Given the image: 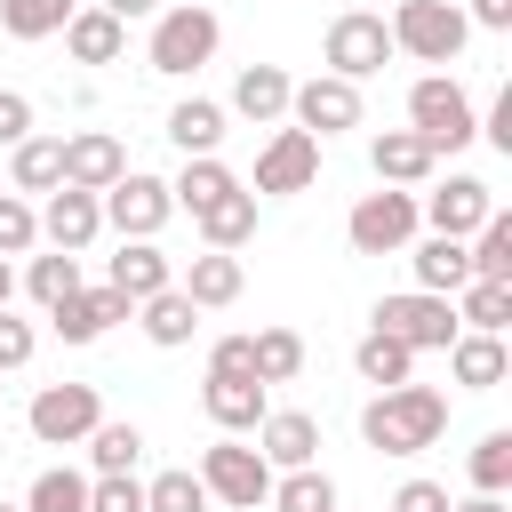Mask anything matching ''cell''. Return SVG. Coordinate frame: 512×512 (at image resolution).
Instances as JSON below:
<instances>
[{
	"instance_id": "42",
	"label": "cell",
	"mask_w": 512,
	"mask_h": 512,
	"mask_svg": "<svg viewBox=\"0 0 512 512\" xmlns=\"http://www.w3.org/2000/svg\"><path fill=\"white\" fill-rule=\"evenodd\" d=\"M88 512H144V480L136 472H96L88 480Z\"/></svg>"
},
{
	"instance_id": "47",
	"label": "cell",
	"mask_w": 512,
	"mask_h": 512,
	"mask_svg": "<svg viewBox=\"0 0 512 512\" xmlns=\"http://www.w3.org/2000/svg\"><path fill=\"white\" fill-rule=\"evenodd\" d=\"M464 24H480V32H512V0H472Z\"/></svg>"
},
{
	"instance_id": "12",
	"label": "cell",
	"mask_w": 512,
	"mask_h": 512,
	"mask_svg": "<svg viewBox=\"0 0 512 512\" xmlns=\"http://www.w3.org/2000/svg\"><path fill=\"white\" fill-rule=\"evenodd\" d=\"M288 112H296V128H304V136H344V128H360V80L312 72V80H296V88H288Z\"/></svg>"
},
{
	"instance_id": "10",
	"label": "cell",
	"mask_w": 512,
	"mask_h": 512,
	"mask_svg": "<svg viewBox=\"0 0 512 512\" xmlns=\"http://www.w3.org/2000/svg\"><path fill=\"white\" fill-rule=\"evenodd\" d=\"M384 64H392L384 16H376V8H344V16L328 24V72H336V80H368V72H384Z\"/></svg>"
},
{
	"instance_id": "38",
	"label": "cell",
	"mask_w": 512,
	"mask_h": 512,
	"mask_svg": "<svg viewBox=\"0 0 512 512\" xmlns=\"http://www.w3.org/2000/svg\"><path fill=\"white\" fill-rule=\"evenodd\" d=\"M24 288H32V304L48 312V304H64V296H72V288H88V280H80V256H64V248H56V256H32Z\"/></svg>"
},
{
	"instance_id": "50",
	"label": "cell",
	"mask_w": 512,
	"mask_h": 512,
	"mask_svg": "<svg viewBox=\"0 0 512 512\" xmlns=\"http://www.w3.org/2000/svg\"><path fill=\"white\" fill-rule=\"evenodd\" d=\"M8 296H16V264L0 256V304H8Z\"/></svg>"
},
{
	"instance_id": "25",
	"label": "cell",
	"mask_w": 512,
	"mask_h": 512,
	"mask_svg": "<svg viewBox=\"0 0 512 512\" xmlns=\"http://www.w3.org/2000/svg\"><path fill=\"white\" fill-rule=\"evenodd\" d=\"M136 320H144V336H152L160 352H176V344H192V328H200V304H192V296L168 280L160 296H144V304H136Z\"/></svg>"
},
{
	"instance_id": "40",
	"label": "cell",
	"mask_w": 512,
	"mask_h": 512,
	"mask_svg": "<svg viewBox=\"0 0 512 512\" xmlns=\"http://www.w3.org/2000/svg\"><path fill=\"white\" fill-rule=\"evenodd\" d=\"M472 488H480V496H504V488H512V432H480V448H472Z\"/></svg>"
},
{
	"instance_id": "4",
	"label": "cell",
	"mask_w": 512,
	"mask_h": 512,
	"mask_svg": "<svg viewBox=\"0 0 512 512\" xmlns=\"http://www.w3.org/2000/svg\"><path fill=\"white\" fill-rule=\"evenodd\" d=\"M408 128H416L432 152H464V144L480 136V112H472L464 80H448V72H424V80L408 88Z\"/></svg>"
},
{
	"instance_id": "36",
	"label": "cell",
	"mask_w": 512,
	"mask_h": 512,
	"mask_svg": "<svg viewBox=\"0 0 512 512\" xmlns=\"http://www.w3.org/2000/svg\"><path fill=\"white\" fill-rule=\"evenodd\" d=\"M24 512H88V472H72V464H48V472L24 488Z\"/></svg>"
},
{
	"instance_id": "24",
	"label": "cell",
	"mask_w": 512,
	"mask_h": 512,
	"mask_svg": "<svg viewBox=\"0 0 512 512\" xmlns=\"http://www.w3.org/2000/svg\"><path fill=\"white\" fill-rule=\"evenodd\" d=\"M288 88H296V80H288L280 64H248V72L232 80V112L256 120V128H272V120L288 112Z\"/></svg>"
},
{
	"instance_id": "26",
	"label": "cell",
	"mask_w": 512,
	"mask_h": 512,
	"mask_svg": "<svg viewBox=\"0 0 512 512\" xmlns=\"http://www.w3.org/2000/svg\"><path fill=\"white\" fill-rule=\"evenodd\" d=\"M8 184H16V192H56V184H64V136H24V144H8Z\"/></svg>"
},
{
	"instance_id": "46",
	"label": "cell",
	"mask_w": 512,
	"mask_h": 512,
	"mask_svg": "<svg viewBox=\"0 0 512 512\" xmlns=\"http://www.w3.org/2000/svg\"><path fill=\"white\" fill-rule=\"evenodd\" d=\"M480 136H488L496 152H512V88H504V96L488 104V120H480Z\"/></svg>"
},
{
	"instance_id": "11",
	"label": "cell",
	"mask_w": 512,
	"mask_h": 512,
	"mask_svg": "<svg viewBox=\"0 0 512 512\" xmlns=\"http://www.w3.org/2000/svg\"><path fill=\"white\" fill-rule=\"evenodd\" d=\"M312 176H320V136H304V128H272V144L256 152V200H288V192H312Z\"/></svg>"
},
{
	"instance_id": "35",
	"label": "cell",
	"mask_w": 512,
	"mask_h": 512,
	"mask_svg": "<svg viewBox=\"0 0 512 512\" xmlns=\"http://www.w3.org/2000/svg\"><path fill=\"white\" fill-rule=\"evenodd\" d=\"M72 8L80 0H0V32L8 40H48V32L72 24Z\"/></svg>"
},
{
	"instance_id": "15",
	"label": "cell",
	"mask_w": 512,
	"mask_h": 512,
	"mask_svg": "<svg viewBox=\"0 0 512 512\" xmlns=\"http://www.w3.org/2000/svg\"><path fill=\"white\" fill-rule=\"evenodd\" d=\"M128 312H136V304H128L120 288H72L64 304H48V328H56L64 344H96V336H104L112 320H128Z\"/></svg>"
},
{
	"instance_id": "18",
	"label": "cell",
	"mask_w": 512,
	"mask_h": 512,
	"mask_svg": "<svg viewBox=\"0 0 512 512\" xmlns=\"http://www.w3.org/2000/svg\"><path fill=\"white\" fill-rule=\"evenodd\" d=\"M168 280H176V256H160V240H120V256L104 264V288H120L128 304L160 296Z\"/></svg>"
},
{
	"instance_id": "31",
	"label": "cell",
	"mask_w": 512,
	"mask_h": 512,
	"mask_svg": "<svg viewBox=\"0 0 512 512\" xmlns=\"http://www.w3.org/2000/svg\"><path fill=\"white\" fill-rule=\"evenodd\" d=\"M232 184H240V176H232V168H224V160H216V152H192V160H184V168H176V184H168V200H176V208H192V216H200V208H208V200H224V192H232Z\"/></svg>"
},
{
	"instance_id": "9",
	"label": "cell",
	"mask_w": 512,
	"mask_h": 512,
	"mask_svg": "<svg viewBox=\"0 0 512 512\" xmlns=\"http://www.w3.org/2000/svg\"><path fill=\"white\" fill-rule=\"evenodd\" d=\"M24 424H32L40 448H80L104 424V400H96V384H40L32 408H24Z\"/></svg>"
},
{
	"instance_id": "7",
	"label": "cell",
	"mask_w": 512,
	"mask_h": 512,
	"mask_svg": "<svg viewBox=\"0 0 512 512\" xmlns=\"http://www.w3.org/2000/svg\"><path fill=\"white\" fill-rule=\"evenodd\" d=\"M416 192H400V184H384V192H360L352 200V216H344V240L360 248V256H400L408 240H416Z\"/></svg>"
},
{
	"instance_id": "32",
	"label": "cell",
	"mask_w": 512,
	"mask_h": 512,
	"mask_svg": "<svg viewBox=\"0 0 512 512\" xmlns=\"http://www.w3.org/2000/svg\"><path fill=\"white\" fill-rule=\"evenodd\" d=\"M272 512H336V480L320 464H296V472H272Z\"/></svg>"
},
{
	"instance_id": "6",
	"label": "cell",
	"mask_w": 512,
	"mask_h": 512,
	"mask_svg": "<svg viewBox=\"0 0 512 512\" xmlns=\"http://www.w3.org/2000/svg\"><path fill=\"white\" fill-rule=\"evenodd\" d=\"M96 208H104V224H112L120 240H160V224L176 216L168 176H144V168H120V176L96 192Z\"/></svg>"
},
{
	"instance_id": "29",
	"label": "cell",
	"mask_w": 512,
	"mask_h": 512,
	"mask_svg": "<svg viewBox=\"0 0 512 512\" xmlns=\"http://www.w3.org/2000/svg\"><path fill=\"white\" fill-rule=\"evenodd\" d=\"M352 368H360V384H376V392H384V384H408V376H416V352H408L400 336L368 328V336L352 344Z\"/></svg>"
},
{
	"instance_id": "44",
	"label": "cell",
	"mask_w": 512,
	"mask_h": 512,
	"mask_svg": "<svg viewBox=\"0 0 512 512\" xmlns=\"http://www.w3.org/2000/svg\"><path fill=\"white\" fill-rule=\"evenodd\" d=\"M448 504H456V496H448L440 480H400V488H392V512H448Z\"/></svg>"
},
{
	"instance_id": "16",
	"label": "cell",
	"mask_w": 512,
	"mask_h": 512,
	"mask_svg": "<svg viewBox=\"0 0 512 512\" xmlns=\"http://www.w3.org/2000/svg\"><path fill=\"white\" fill-rule=\"evenodd\" d=\"M256 448H264V464H272V472L320 464V416H304V408H264V424H256Z\"/></svg>"
},
{
	"instance_id": "20",
	"label": "cell",
	"mask_w": 512,
	"mask_h": 512,
	"mask_svg": "<svg viewBox=\"0 0 512 512\" xmlns=\"http://www.w3.org/2000/svg\"><path fill=\"white\" fill-rule=\"evenodd\" d=\"M448 376H456L464 392H496V384L512 376L504 336H488V328H456V344H448Z\"/></svg>"
},
{
	"instance_id": "45",
	"label": "cell",
	"mask_w": 512,
	"mask_h": 512,
	"mask_svg": "<svg viewBox=\"0 0 512 512\" xmlns=\"http://www.w3.org/2000/svg\"><path fill=\"white\" fill-rule=\"evenodd\" d=\"M24 136H32V96L0 88V144H24Z\"/></svg>"
},
{
	"instance_id": "37",
	"label": "cell",
	"mask_w": 512,
	"mask_h": 512,
	"mask_svg": "<svg viewBox=\"0 0 512 512\" xmlns=\"http://www.w3.org/2000/svg\"><path fill=\"white\" fill-rule=\"evenodd\" d=\"M80 448H88V464H96V472H136V456H144V432H136V424H112V416H104V424H96V432H88Z\"/></svg>"
},
{
	"instance_id": "41",
	"label": "cell",
	"mask_w": 512,
	"mask_h": 512,
	"mask_svg": "<svg viewBox=\"0 0 512 512\" xmlns=\"http://www.w3.org/2000/svg\"><path fill=\"white\" fill-rule=\"evenodd\" d=\"M32 240H40V208L24 192H0V256H32Z\"/></svg>"
},
{
	"instance_id": "27",
	"label": "cell",
	"mask_w": 512,
	"mask_h": 512,
	"mask_svg": "<svg viewBox=\"0 0 512 512\" xmlns=\"http://www.w3.org/2000/svg\"><path fill=\"white\" fill-rule=\"evenodd\" d=\"M408 264H416V288H432V296H456V288L472 280V256H464V240H456V232H432Z\"/></svg>"
},
{
	"instance_id": "5",
	"label": "cell",
	"mask_w": 512,
	"mask_h": 512,
	"mask_svg": "<svg viewBox=\"0 0 512 512\" xmlns=\"http://www.w3.org/2000/svg\"><path fill=\"white\" fill-rule=\"evenodd\" d=\"M200 488H208V504L256 512V504L272 496V464H264V448H248L240 432H224V440L200 448Z\"/></svg>"
},
{
	"instance_id": "23",
	"label": "cell",
	"mask_w": 512,
	"mask_h": 512,
	"mask_svg": "<svg viewBox=\"0 0 512 512\" xmlns=\"http://www.w3.org/2000/svg\"><path fill=\"white\" fill-rule=\"evenodd\" d=\"M64 48H72V64H120V48H128V24H120V16H104V8H72V24H64Z\"/></svg>"
},
{
	"instance_id": "14",
	"label": "cell",
	"mask_w": 512,
	"mask_h": 512,
	"mask_svg": "<svg viewBox=\"0 0 512 512\" xmlns=\"http://www.w3.org/2000/svg\"><path fill=\"white\" fill-rule=\"evenodd\" d=\"M96 232H104V208H96V192H80V184H56V192H48V208H40V240H48V248H64V256H80Z\"/></svg>"
},
{
	"instance_id": "48",
	"label": "cell",
	"mask_w": 512,
	"mask_h": 512,
	"mask_svg": "<svg viewBox=\"0 0 512 512\" xmlns=\"http://www.w3.org/2000/svg\"><path fill=\"white\" fill-rule=\"evenodd\" d=\"M104 16H120V24H136V16H160V0H96Z\"/></svg>"
},
{
	"instance_id": "33",
	"label": "cell",
	"mask_w": 512,
	"mask_h": 512,
	"mask_svg": "<svg viewBox=\"0 0 512 512\" xmlns=\"http://www.w3.org/2000/svg\"><path fill=\"white\" fill-rule=\"evenodd\" d=\"M448 304H456V328H488V336H504V320H512V288H504V280H464Z\"/></svg>"
},
{
	"instance_id": "13",
	"label": "cell",
	"mask_w": 512,
	"mask_h": 512,
	"mask_svg": "<svg viewBox=\"0 0 512 512\" xmlns=\"http://www.w3.org/2000/svg\"><path fill=\"white\" fill-rule=\"evenodd\" d=\"M200 408H208V424H216V432H256V424H264V408H272V384H264V376L208 368V384H200Z\"/></svg>"
},
{
	"instance_id": "8",
	"label": "cell",
	"mask_w": 512,
	"mask_h": 512,
	"mask_svg": "<svg viewBox=\"0 0 512 512\" xmlns=\"http://www.w3.org/2000/svg\"><path fill=\"white\" fill-rule=\"evenodd\" d=\"M368 328L400 336L408 352H448V344H456V304L432 296V288H408V296H384V304L368 312Z\"/></svg>"
},
{
	"instance_id": "3",
	"label": "cell",
	"mask_w": 512,
	"mask_h": 512,
	"mask_svg": "<svg viewBox=\"0 0 512 512\" xmlns=\"http://www.w3.org/2000/svg\"><path fill=\"white\" fill-rule=\"evenodd\" d=\"M384 32H392V56H416V64H456L464 40H472L456 0H400L384 16Z\"/></svg>"
},
{
	"instance_id": "39",
	"label": "cell",
	"mask_w": 512,
	"mask_h": 512,
	"mask_svg": "<svg viewBox=\"0 0 512 512\" xmlns=\"http://www.w3.org/2000/svg\"><path fill=\"white\" fill-rule=\"evenodd\" d=\"M144 512H208V488H200V472H160V480H144Z\"/></svg>"
},
{
	"instance_id": "2",
	"label": "cell",
	"mask_w": 512,
	"mask_h": 512,
	"mask_svg": "<svg viewBox=\"0 0 512 512\" xmlns=\"http://www.w3.org/2000/svg\"><path fill=\"white\" fill-rule=\"evenodd\" d=\"M216 40H224V24H216V8L208 0H176V8H160L152 16V72L160 80H184V72H200L208 56H216Z\"/></svg>"
},
{
	"instance_id": "22",
	"label": "cell",
	"mask_w": 512,
	"mask_h": 512,
	"mask_svg": "<svg viewBox=\"0 0 512 512\" xmlns=\"http://www.w3.org/2000/svg\"><path fill=\"white\" fill-rule=\"evenodd\" d=\"M368 168H376V184H424V176L440 168V152H432L416 128H384V136L368 144Z\"/></svg>"
},
{
	"instance_id": "49",
	"label": "cell",
	"mask_w": 512,
	"mask_h": 512,
	"mask_svg": "<svg viewBox=\"0 0 512 512\" xmlns=\"http://www.w3.org/2000/svg\"><path fill=\"white\" fill-rule=\"evenodd\" d=\"M448 512H504V496H480V488H472V496H464V504H448Z\"/></svg>"
},
{
	"instance_id": "21",
	"label": "cell",
	"mask_w": 512,
	"mask_h": 512,
	"mask_svg": "<svg viewBox=\"0 0 512 512\" xmlns=\"http://www.w3.org/2000/svg\"><path fill=\"white\" fill-rule=\"evenodd\" d=\"M120 168H128V152H120V136H112V128H80V136H64V184L104 192Z\"/></svg>"
},
{
	"instance_id": "1",
	"label": "cell",
	"mask_w": 512,
	"mask_h": 512,
	"mask_svg": "<svg viewBox=\"0 0 512 512\" xmlns=\"http://www.w3.org/2000/svg\"><path fill=\"white\" fill-rule=\"evenodd\" d=\"M448 432V392H432V384H384L368 408H360V440L368 448H384V456H416V448H432Z\"/></svg>"
},
{
	"instance_id": "28",
	"label": "cell",
	"mask_w": 512,
	"mask_h": 512,
	"mask_svg": "<svg viewBox=\"0 0 512 512\" xmlns=\"http://www.w3.org/2000/svg\"><path fill=\"white\" fill-rule=\"evenodd\" d=\"M192 224H200V240H208V248H240V240L256 232V192H248V184H232V192H224V200H208Z\"/></svg>"
},
{
	"instance_id": "34",
	"label": "cell",
	"mask_w": 512,
	"mask_h": 512,
	"mask_svg": "<svg viewBox=\"0 0 512 512\" xmlns=\"http://www.w3.org/2000/svg\"><path fill=\"white\" fill-rule=\"evenodd\" d=\"M248 360H256L264 384H296V368H304V336H296V328H256V336H248Z\"/></svg>"
},
{
	"instance_id": "30",
	"label": "cell",
	"mask_w": 512,
	"mask_h": 512,
	"mask_svg": "<svg viewBox=\"0 0 512 512\" xmlns=\"http://www.w3.org/2000/svg\"><path fill=\"white\" fill-rule=\"evenodd\" d=\"M168 144L192 160V152H216L224 144V104H208V96H184L176 112H168Z\"/></svg>"
},
{
	"instance_id": "19",
	"label": "cell",
	"mask_w": 512,
	"mask_h": 512,
	"mask_svg": "<svg viewBox=\"0 0 512 512\" xmlns=\"http://www.w3.org/2000/svg\"><path fill=\"white\" fill-rule=\"evenodd\" d=\"M176 288L200 304V312H224V304H240V288H248V272H240V256L232 248H200L184 272H176Z\"/></svg>"
},
{
	"instance_id": "43",
	"label": "cell",
	"mask_w": 512,
	"mask_h": 512,
	"mask_svg": "<svg viewBox=\"0 0 512 512\" xmlns=\"http://www.w3.org/2000/svg\"><path fill=\"white\" fill-rule=\"evenodd\" d=\"M32 344H40V336H32V320H16V312L0 304V368H24V360H32Z\"/></svg>"
},
{
	"instance_id": "17",
	"label": "cell",
	"mask_w": 512,
	"mask_h": 512,
	"mask_svg": "<svg viewBox=\"0 0 512 512\" xmlns=\"http://www.w3.org/2000/svg\"><path fill=\"white\" fill-rule=\"evenodd\" d=\"M488 208H496V192H488L480 176H448L440 192H424V200H416V216H424L432 232H456V240H464V232H480V216H488Z\"/></svg>"
},
{
	"instance_id": "51",
	"label": "cell",
	"mask_w": 512,
	"mask_h": 512,
	"mask_svg": "<svg viewBox=\"0 0 512 512\" xmlns=\"http://www.w3.org/2000/svg\"><path fill=\"white\" fill-rule=\"evenodd\" d=\"M0 512H24V504H0Z\"/></svg>"
}]
</instances>
